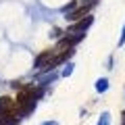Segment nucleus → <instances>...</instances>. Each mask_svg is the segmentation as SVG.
<instances>
[{"instance_id":"1","label":"nucleus","mask_w":125,"mask_h":125,"mask_svg":"<svg viewBox=\"0 0 125 125\" xmlns=\"http://www.w3.org/2000/svg\"><path fill=\"white\" fill-rule=\"evenodd\" d=\"M17 102L15 100H10L9 96H2L0 98V113H17Z\"/></svg>"},{"instance_id":"3","label":"nucleus","mask_w":125,"mask_h":125,"mask_svg":"<svg viewBox=\"0 0 125 125\" xmlns=\"http://www.w3.org/2000/svg\"><path fill=\"white\" fill-rule=\"evenodd\" d=\"M90 6H92V4H88V6H81V9H77L75 13H71V15H69V19H73V21H75V19H81L85 13H88V9H90Z\"/></svg>"},{"instance_id":"2","label":"nucleus","mask_w":125,"mask_h":125,"mask_svg":"<svg viewBox=\"0 0 125 125\" xmlns=\"http://www.w3.org/2000/svg\"><path fill=\"white\" fill-rule=\"evenodd\" d=\"M19 121L17 113H0V123L2 125H15Z\"/></svg>"},{"instance_id":"6","label":"nucleus","mask_w":125,"mask_h":125,"mask_svg":"<svg viewBox=\"0 0 125 125\" xmlns=\"http://www.w3.org/2000/svg\"><path fill=\"white\" fill-rule=\"evenodd\" d=\"M108 123V115H104V119H102V125H106Z\"/></svg>"},{"instance_id":"5","label":"nucleus","mask_w":125,"mask_h":125,"mask_svg":"<svg viewBox=\"0 0 125 125\" xmlns=\"http://www.w3.org/2000/svg\"><path fill=\"white\" fill-rule=\"evenodd\" d=\"M90 23H92V17H88L85 21H81V23H77V25H73V27H71V31H81V29H85Z\"/></svg>"},{"instance_id":"8","label":"nucleus","mask_w":125,"mask_h":125,"mask_svg":"<svg viewBox=\"0 0 125 125\" xmlns=\"http://www.w3.org/2000/svg\"><path fill=\"white\" fill-rule=\"evenodd\" d=\"M46 125H54V123H46Z\"/></svg>"},{"instance_id":"7","label":"nucleus","mask_w":125,"mask_h":125,"mask_svg":"<svg viewBox=\"0 0 125 125\" xmlns=\"http://www.w3.org/2000/svg\"><path fill=\"white\" fill-rule=\"evenodd\" d=\"M123 125H125V113H123Z\"/></svg>"},{"instance_id":"4","label":"nucleus","mask_w":125,"mask_h":125,"mask_svg":"<svg viewBox=\"0 0 125 125\" xmlns=\"http://www.w3.org/2000/svg\"><path fill=\"white\" fill-rule=\"evenodd\" d=\"M50 54H52V50H48V52H44V54H40V56L36 58V67H44V62L50 58Z\"/></svg>"}]
</instances>
